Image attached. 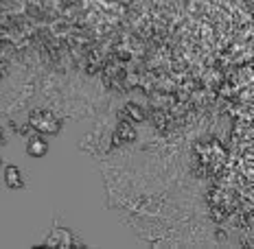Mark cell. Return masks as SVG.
I'll use <instances>...</instances> for the list:
<instances>
[{
  "mask_svg": "<svg viewBox=\"0 0 254 249\" xmlns=\"http://www.w3.org/2000/svg\"><path fill=\"white\" fill-rule=\"evenodd\" d=\"M29 120L33 125V129L40 131V134H57L62 129V120L49 109H35Z\"/></svg>",
  "mask_w": 254,
  "mask_h": 249,
  "instance_id": "obj_1",
  "label": "cell"
},
{
  "mask_svg": "<svg viewBox=\"0 0 254 249\" xmlns=\"http://www.w3.org/2000/svg\"><path fill=\"white\" fill-rule=\"evenodd\" d=\"M4 186L7 188H13V190H20L24 188V177H22V171H20L18 166H13V164H9V166H4Z\"/></svg>",
  "mask_w": 254,
  "mask_h": 249,
  "instance_id": "obj_2",
  "label": "cell"
},
{
  "mask_svg": "<svg viewBox=\"0 0 254 249\" xmlns=\"http://www.w3.org/2000/svg\"><path fill=\"white\" fill-rule=\"evenodd\" d=\"M26 153L31 157H44L49 153V142L42 140V138H31L29 140V147H26Z\"/></svg>",
  "mask_w": 254,
  "mask_h": 249,
  "instance_id": "obj_3",
  "label": "cell"
},
{
  "mask_svg": "<svg viewBox=\"0 0 254 249\" xmlns=\"http://www.w3.org/2000/svg\"><path fill=\"white\" fill-rule=\"evenodd\" d=\"M0 166H2V157H0Z\"/></svg>",
  "mask_w": 254,
  "mask_h": 249,
  "instance_id": "obj_4",
  "label": "cell"
}]
</instances>
